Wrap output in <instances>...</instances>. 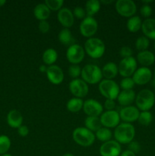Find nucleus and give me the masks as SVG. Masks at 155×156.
<instances>
[{
    "label": "nucleus",
    "mask_w": 155,
    "mask_h": 156,
    "mask_svg": "<svg viewBox=\"0 0 155 156\" xmlns=\"http://www.w3.org/2000/svg\"><path fill=\"white\" fill-rule=\"evenodd\" d=\"M135 136V129L132 123H119L114 130V138L121 144H129L133 141Z\"/></svg>",
    "instance_id": "1"
},
{
    "label": "nucleus",
    "mask_w": 155,
    "mask_h": 156,
    "mask_svg": "<svg viewBox=\"0 0 155 156\" xmlns=\"http://www.w3.org/2000/svg\"><path fill=\"white\" fill-rule=\"evenodd\" d=\"M84 51L92 59H99L103 56L106 47L101 39L97 37L88 38L84 43Z\"/></svg>",
    "instance_id": "2"
},
{
    "label": "nucleus",
    "mask_w": 155,
    "mask_h": 156,
    "mask_svg": "<svg viewBox=\"0 0 155 156\" xmlns=\"http://www.w3.org/2000/svg\"><path fill=\"white\" fill-rule=\"evenodd\" d=\"M72 138L78 145L83 147H89L95 141V134L86 127L79 126L75 128L72 133Z\"/></svg>",
    "instance_id": "3"
},
{
    "label": "nucleus",
    "mask_w": 155,
    "mask_h": 156,
    "mask_svg": "<svg viewBox=\"0 0 155 156\" xmlns=\"http://www.w3.org/2000/svg\"><path fill=\"white\" fill-rule=\"evenodd\" d=\"M136 108L141 111H148L155 103L154 93L150 89H142L135 97Z\"/></svg>",
    "instance_id": "4"
},
{
    "label": "nucleus",
    "mask_w": 155,
    "mask_h": 156,
    "mask_svg": "<svg viewBox=\"0 0 155 156\" xmlns=\"http://www.w3.org/2000/svg\"><path fill=\"white\" fill-rule=\"evenodd\" d=\"M81 79L87 84L100 83L103 78L102 70L98 66L94 64H87L81 69Z\"/></svg>",
    "instance_id": "5"
},
{
    "label": "nucleus",
    "mask_w": 155,
    "mask_h": 156,
    "mask_svg": "<svg viewBox=\"0 0 155 156\" xmlns=\"http://www.w3.org/2000/svg\"><path fill=\"white\" fill-rule=\"evenodd\" d=\"M98 89L100 94L106 99H117L120 92V87L115 81L110 79H102L99 83Z\"/></svg>",
    "instance_id": "6"
},
{
    "label": "nucleus",
    "mask_w": 155,
    "mask_h": 156,
    "mask_svg": "<svg viewBox=\"0 0 155 156\" xmlns=\"http://www.w3.org/2000/svg\"><path fill=\"white\" fill-rule=\"evenodd\" d=\"M97 29H98V23L94 17L91 16L85 17L79 26L81 34L88 39L93 37V36L97 33Z\"/></svg>",
    "instance_id": "7"
},
{
    "label": "nucleus",
    "mask_w": 155,
    "mask_h": 156,
    "mask_svg": "<svg viewBox=\"0 0 155 156\" xmlns=\"http://www.w3.org/2000/svg\"><path fill=\"white\" fill-rule=\"evenodd\" d=\"M138 62L133 56L122 59L118 66L119 74L123 78L131 77L137 69Z\"/></svg>",
    "instance_id": "8"
},
{
    "label": "nucleus",
    "mask_w": 155,
    "mask_h": 156,
    "mask_svg": "<svg viewBox=\"0 0 155 156\" xmlns=\"http://www.w3.org/2000/svg\"><path fill=\"white\" fill-rule=\"evenodd\" d=\"M115 10L119 15L126 18L134 16L137 12V6L132 0H118L115 5Z\"/></svg>",
    "instance_id": "9"
},
{
    "label": "nucleus",
    "mask_w": 155,
    "mask_h": 156,
    "mask_svg": "<svg viewBox=\"0 0 155 156\" xmlns=\"http://www.w3.org/2000/svg\"><path fill=\"white\" fill-rule=\"evenodd\" d=\"M84 56V49L80 44H73L67 49L66 58L68 62L73 65H78L83 61Z\"/></svg>",
    "instance_id": "10"
},
{
    "label": "nucleus",
    "mask_w": 155,
    "mask_h": 156,
    "mask_svg": "<svg viewBox=\"0 0 155 156\" xmlns=\"http://www.w3.org/2000/svg\"><path fill=\"white\" fill-rule=\"evenodd\" d=\"M68 89L71 94L74 96V98H81L87 96L89 91V86L88 84L81 79H72L69 82Z\"/></svg>",
    "instance_id": "11"
},
{
    "label": "nucleus",
    "mask_w": 155,
    "mask_h": 156,
    "mask_svg": "<svg viewBox=\"0 0 155 156\" xmlns=\"http://www.w3.org/2000/svg\"><path fill=\"white\" fill-rule=\"evenodd\" d=\"M100 120L101 122L102 126L109 129V128H115L120 122L119 114L118 111H106L103 112L100 116Z\"/></svg>",
    "instance_id": "12"
},
{
    "label": "nucleus",
    "mask_w": 155,
    "mask_h": 156,
    "mask_svg": "<svg viewBox=\"0 0 155 156\" xmlns=\"http://www.w3.org/2000/svg\"><path fill=\"white\" fill-rule=\"evenodd\" d=\"M99 152L101 156H119L122 153L121 145L115 140H109L100 146Z\"/></svg>",
    "instance_id": "13"
},
{
    "label": "nucleus",
    "mask_w": 155,
    "mask_h": 156,
    "mask_svg": "<svg viewBox=\"0 0 155 156\" xmlns=\"http://www.w3.org/2000/svg\"><path fill=\"white\" fill-rule=\"evenodd\" d=\"M88 117H100L103 113V107L94 99H88L84 101L83 109Z\"/></svg>",
    "instance_id": "14"
},
{
    "label": "nucleus",
    "mask_w": 155,
    "mask_h": 156,
    "mask_svg": "<svg viewBox=\"0 0 155 156\" xmlns=\"http://www.w3.org/2000/svg\"><path fill=\"white\" fill-rule=\"evenodd\" d=\"M119 114L120 120L124 121V123H132L138 120L140 111L136 107L130 105V106L123 107L120 110Z\"/></svg>",
    "instance_id": "15"
},
{
    "label": "nucleus",
    "mask_w": 155,
    "mask_h": 156,
    "mask_svg": "<svg viewBox=\"0 0 155 156\" xmlns=\"http://www.w3.org/2000/svg\"><path fill=\"white\" fill-rule=\"evenodd\" d=\"M152 78V72L148 67H140L137 69L136 71L132 76L135 84L138 85H143L148 83Z\"/></svg>",
    "instance_id": "16"
},
{
    "label": "nucleus",
    "mask_w": 155,
    "mask_h": 156,
    "mask_svg": "<svg viewBox=\"0 0 155 156\" xmlns=\"http://www.w3.org/2000/svg\"><path fill=\"white\" fill-rule=\"evenodd\" d=\"M46 74L48 80L53 85H59L64 80L63 71L61 67L55 64L48 66Z\"/></svg>",
    "instance_id": "17"
},
{
    "label": "nucleus",
    "mask_w": 155,
    "mask_h": 156,
    "mask_svg": "<svg viewBox=\"0 0 155 156\" xmlns=\"http://www.w3.org/2000/svg\"><path fill=\"white\" fill-rule=\"evenodd\" d=\"M57 19L64 28H69L72 27L74 22V17L73 12L68 8H62L57 13Z\"/></svg>",
    "instance_id": "18"
},
{
    "label": "nucleus",
    "mask_w": 155,
    "mask_h": 156,
    "mask_svg": "<svg viewBox=\"0 0 155 156\" xmlns=\"http://www.w3.org/2000/svg\"><path fill=\"white\" fill-rule=\"evenodd\" d=\"M136 94L134 90H122L119 92L117 101L120 105L123 107L130 106L135 101Z\"/></svg>",
    "instance_id": "19"
},
{
    "label": "nucleus",
    "mask_w": 155,
    "mask_h": 156,
    "mask_svg": "<svg viewBox=\"0 0 155 156\" xmlns=\"http://www.w3.org/2000/svg\"><path fill=\"white\" fill-rule=\"evenodd\" d=\"M23 120L24 118L22 114L18 110H12L9 111L7 115V123L12 128L18 129L21 125H23Z\"/></svg>",
    "instance_id": "20"
},
{
    "label": "nucleus",
    "mask_w": 155,
    "mask_h": 156,
    "mask_svg": "<svg viewBox=\"0 0 155 156\" xmlns=\"http://www.w3.org/2000/svg\"><path fill=\"white\" fill-rule=\"evenodd\" d=\"M141 30L146 37L155 40V19L147 18L142 22Z\"/></svg>",
    "instance_id": "21"
},
{
    "label": "nucleus",
    "mask_w": 155,
    "mask_h": 156,
    "mask_svg": "<svg viewBox=\"0 0 155 156\" xmlns=\"http://www.w3.org/2000/svg\"><path fill=\"white\" fill-rule=\"evenodd\" d=\"M136 60L143 66L147 67L153 64L155 61V56L151 51L147 50L144 51L138 52L137 54Z\"/></svg>",
    "instance_id": "22"
},
{
    "label": "nucleus",
    "mask_w": 155,
    "mask_h": 156,
    "mask_svg": "<svg viewBox=\"0 0 155 156\" xmlns=\"http://www.w3.org/2000/svg\"><path fill=\"white\" fill-rule=\"evenodd\" d=\"M51 11L46 5L45 3H39L36 5L33 9V15L35 18L40 21H46L50 17Z\"/></svg>",
    "instance_id": "23"
},
{
    "label": "nucleus",
    "mask_w": 155,
    "mask_h": 156,
    "mask_svg": "<svg viewBox=\"0 0 155 156\" xmlns=\"http://www.w3.org/2000/svg\"><path fill=\"white\" fill-rule=\"evenodd\" d=\"M101 70L103 77H104L105 79L112 80V79H114L119 73L118 66L112 62H109L105 64Z\"/></svg>",
    "instance_id": "24"
},
{
    "label": "nucleus",
    "mask_w": 155,
    "mask_h": 156,
    "mask_svg": "<svg viewBox=\"0 0 155 156\" xmlns=\"http://www.w3.org/2000/svg\"><path fill=\"white\" fill-rule=\"evenodd\" d=\"M58 59V53L53 48H48L43 52L42 56V59L45 65L52 66L54 65Z\"/></svg>",
    "instance_id": "25"
},
{
    "label": "nucleus",
    "mask_w": 155,
    "mask_h": 156,
    "mask_svg": "<svg viewBox=\"0 0 155 156\" xmlns=\"http://www.w3.org/2000/svg\"><path fill=\"white\" fill-rule=\"evenodd\" d=\"M58 39L61 44L65 46H71L74 42V38L69 28H62L58 34Z\"/></svg>",
    "instance_id": "26"
},
{
    "label": "nucleus",
    "mask_w": 155,
    "mask_h": 156,
    "mask_svg": "<svg viewBox=\"0 0 155 156\" xmlns=\"http://www.w3.org/2000/svg\"><path fill=\"white\" fill-rule=\"evenodd\" d=\"M101 3L98 0H88L85 4V12L87 16L94 17V15L97 13L100 10Z\"/></svg>",
    "instance_id": "27"
},
{
    "label": "nucleus",
    "mask_w": 155,
    "mask_h": 156,
    "mask_svg": "<svg viewBox=\"0 0 155 156\" xmlns=\"http://www.w3.org/2000/svg\"><path fill=\"white\" fill-rule=\"evenodd\" d=\"M141 25H142V21H141V18L137 15H134L129 18L126 23V27L128 30L132 33L138 32L140 29H141Z\"/></svg>",
    "instance_id": "28"
},
{
    "label": "nucleus",
    "mask_w": 155,
    "mask_h": 156,
    "mask_svg": "<svg viewBox=\"0 0 155 156\" xmlns=\"http://www.w3.org/2000/svg\"><path fill=\"white\" fill-rule=\"evenodd\" d=\"M85 127L91 132H97L102 127L100 117H87L84 120Z\"/></svg>",
    "instance_id": "29"
},
{
    "label": "nucleus",
    "mask_w": 155,
    "mask_h": 156,
    "mask_svg": "<svg viewBox=\"0 0 155 156\" xmlns=\"http://www.w3.org/2000/svg\"><path fill=\"white\" fill-rule=\"evenodd\" d=\"M84 101L78 98H73L68 101L66 104V108L68 111L71 113L79 112L81 110L83 109Z\"/></svg>",
    "instance_id": "30"
},
{
    "label": "nucleus",
    "mask_w": 155,
    "mask_h": 156,
    "mask_svg": "<svg viewBox=\"0 0 155 156\" xmlns=\"http://www.w3.org/2000/svg\"><path fill=\"white\" fill-rule=\"evenodd\" d=\"M112 136V134L110 129H108V128L103 127V126H102L100 129H99L95 133L96 138L99 141L102 142V143H106V142L111 140Z\"/></svg>",
    "instance_id": "31"
},
{
    "label": "nucleus",
    "mask_w": 155,
    "mask_h": 156,
    "mask_svg": "<svg viewBox=\"0 0 155 156\" xmlns=\"http://www.w3.org/2000/svg\"><path fill=\"white\" fill-rule=\"evenodd\" d=\"M153 120V115L150 111H141L138 117V121L143 126H148Z\"/></svg>",
    "instance_id": "32"
},
{
    "label": "nucleus",
    "mask_w": 155,
    "mask_h": 156,
    "mask_svg": "<svg viewBox=\"0 0 155 156\" xmlns=\"http://www.w3.org/2000/svg\"><path fill=\"white\" fill-rule=\"evenodd\" d=\"M150 45V41L145 36H141L137 38L135 41V48L139 52L147 50Z\"/></svg>",
    "instance_id": "33"
},
{
    "label": "nucleus",
    "mask_w": 155,
    "mask_h": 156,
    "mask_svg": "<svg viewBox=\"0 0 155 156\" xmlns=\"http://www.w3.org/2000/svg\"><path fill=\"white\" fill-rule=\"evenodd\" d=\"M11 145L12 143L9 136L5 135L0 136V155L7 153L10 149Z\"/></svg>",
    "instance_id": "34"
},
{
    "label": "nucleus",
    "mask_w": 155,
    "mask_h": 156,
    "mask_svg": "<svg viewBox=\"0 0 155 156\" xmlns=\"http://www.w3.org/2000/svg\"><path fill=\"white\" fill-rule=\"evenodd\" d=\"M44 3L50 11H59L64 4L63 0H45Z\"/></svg>",
    "instance_id": "35"
},
{
    "label": "nucleus",
    "mask_w": 155,
    "mask_h": 156,
    "mask_svg": "<svg viewBox=\"0 0 155 156\" xmlns=\"http://www.w3.org/2000/svg\"><path fill=\"white\" fill-rule=\"evenodd\" d=\"M135 85V84L132 78L126 77L122 79L121 82H120L119 87L122 90H132Z\"/></svg>",
    "instance_id": "36"
},
{
    "label": "nucleus",
    "mask_w": 155,
    "mask_h": 156,
    "mask_svg": "<svg viewBox=\"0 0 155 156\" xmlns=\"http://www.w3.org/2000/svg\"><path fill=\"white\" fill-rule=\"evenodd\" d=\"M68 73L70 77L72 78V79H78V77L81 74V68L78 65H73V64H71L68 67Z\"/></svg>",
    "instance_id": "37"
},
{
    "label": "nucleus",
    "mask_w": 155,
    "mask_h": 156,
    "mask_svg": "<svg viewBox=\"0 0 155 156\" xmlns=\"http://www.w3.org/2000/svg\"><path fill=\"white\" fill-rule=\"evenodd\" d=\"M73 15H74V17L78 18V19H82L86 17V12H85V9H83L81 6H76L75 8L73 10Z\"/></svg>",
    "instance_id": "38"
},
{
    "label": "nucleus",
    "mask_w": 155,
    "mask_h": 156,
    "mask_svg": "<svg viewBox=\"0 0 155 156\" xmlns=\"http://www.w3.org/2000/svg\"><path fill=\"white\" fill-rule=\"evenodd\" d=\"M140 13L144 18H146V19H147L151 15L152 8L150 7V5L143 4L141 9H140Z\"/></svg>",
    "instance_id": "39"
},
{
    "label": "nucleus",
    "mask_w": 155,
    "mask_h": 156,
    "mask_svg": "<svg viewBox=\"0 0 155 156\" xmlns=\"http://www.w3.org/2000/svg\"><path fill=\"white\" fill-rule=\"evenodd\" d=\"M132 53H133V51H132V48L128 46H124L119 50V55L121 57H122V59L131 57L132 56Z\"/></svg>",
    "instance_id": "40"
},
{
    "label": "nucleus",
    "mask_w": 155,
    "mask_h": 156,
    "mask_svg": "<svg viewBox=\"0 0 155 156\" xmlns=\"http://www.w3.org/2000/svg\"><path fill=\"white\" fill-rule=\"evenodd\" d=\"M128 145H129V146H128V150L134 152L135 155L139 153V152L141 151V146H140V144L138 142L134 141L133 140V141L129 143Z\"/></svg>",
    "instance_id": "41"
},
{
    "label": "nucleus",
    "mask_w": 155,
    "mask_h": 156,
    "mask_svg": "<svg viewBox=\"0 0 155 156\" xmlns=\"http://www.w3.org/2000/svg\"><path fill=\"white\" fill-rule=\"evenodd\" d=\"M38 28L39 30L43 34H46L48 33L49 30L50 29V23L47 21H41L39 22L38 24Z\"/></svg>",
    "instance_id": "42"
},
{
    "label": "nucleus",
    "mask_w": 155,
    "mask_h": 156,
    "mask_svg": "<svg viewBox=\"0 0 155 156\" xmlns=\"http://www.w3.org/2000/svg\"><path fill=\"white\" fill-rule=\"evenodd\" d=\"M104 108H106V111H113L114 108H115V100L106 99L104 102Z\"/></svg>",
    "instance_id": "43"
},
{
    "label": "nucleus",
    "mask_w": 155,
    "mask_h": 156,
    "mask_svg": "<svg viewBox=\"0 0 155 156\" xmlns=\"http://www.w3.org/2000/svg\"><path fill=\"white\" fill-rule=\"evenodd\" d=\"M18 133L20 136L25 137L29 134V128L26 125H21L18 128Z\"/></svg>",
    "instance_id": "44"
},
{
    "label": "nucleus",
    "mask_w": 155,
    "mask_h": 156,
    "mask_svg": "<svg viewBox=\"0 0 155 156\" xmlns=\"http://www.w3.org/2000/svg\"><path fill=\"white\" fill-rule=\"evenodd\" d=\"M119 156H136L134 152H131V151L129 150H125L123 151V152H122V153L120 154Z\"/></svg>",
    "instance_id": "45"
},
{
    "label": "nucleus",
    "mask_w": 155,
    "mask_h": 156,
    "mask_svg": "<svg viewBox=\"0 0 155 156\" xmlns=\"http://www.w3.org/2000/svg\"><path fill=\"white\" fill-rule=\"evenodd\" d=\"M47 68H48V67H47L46 65H41V66H40L39 70H40V72H41V73H46L47 71Z\"/></svg>",
    "instance_id": "46"
},
{
    "label": "nucleus",
    "mask_w": 155,
    "mask_h": 156,
    "mask_svg": "<svg viewBox=\"0 0 155 156\" xmlns=\"http://www.w3.org/2000/svg\"><path fill=\"white\" fill-rule=\"evenodd\" d=\"M5 3H6L5 0H0V7H2V6L4 5Z\"/></svg>",
    "instance_id": "47"
},
{
    "label": "nucleus",
    "mask_w": 155,
    "mask_h": 156,
    "mask_svg": "<svg viewBox=\"0 0 155 156\" xmlns=\"http://www.w3.org/2000/svg\"><path fill=\"white\" fill-rule=\"evenodd\" d=\"M111 2H112V1H104V0L100 1V3H104V4H109V3Z\"/></svg>",
    "instance_id": "48"
},
{
    "label": "nucleus",
    "mask_w": 155,
    "mask_h": 156,
    "mask_svg": "<svg viewBox=\"0 0 155 156\" xmlns=\"http://www.w3.org/2000/svg\"><path fill=\"white\" fill-rule=\"evenodd\" d=\"M62 156H74V155H73V154H71V153H69V152H68V153H65V154H64Z\"/></svg>",
    "instance_id": "49"
},
{
    "label": "nucleus",
    "mask_w": 155,
    "mask_h": 156,
    "mask_svg": "<svg viewBox=\"0 0 155 156\" xmlns=\"http://www.w3.org/2000/svg\"><path fill=\"white\" fill-rule=\"evenodd\" d=\"M1 156H12L11 154H9V153H5V154H3V155H2Z\"/></svg>",
    "instance_id": "50"
},
{
    "label": "nucleus",
    "mask_w": 155,
    "mask_h": 156,
    "mask_svg": "<svg viewBox=\"0 0 155 156\" xmlns=\"http://www.w3.org/2000/svg\"><path fill=\"white\" fill-rule=\"evenodd\" d=\"M154 78H155V69H154Z\"/></svg>",
    "instance_id": "51"
},
{
    "label": "nucleus",
    "mask_w": 155,
    "mask_h": 156,
    "mask_svg": "<svg viewBox=\"0 0 155 156\" xmlns=\"http://www.w3.org/2000/svg\"><path fill=\"white\" fill-rule=\"evenodd\" d=\"M154 50H155V43H154Z\"/></svg>",
    "instance_id": "52"
},
{
    "label": "nucleus",
    "mask_w": 155,
    "mask_h": 156,
    "mask_svg": "<svg viewBox=\"0 0 155 156\" xmlns=\"http://www.w3.org/2000/svg\"><path fill=\"white\" fill-rule=\"evenodd\" d=\"M154 95H155V90H154Z\"/></svg>",
    "instance_id": "53"
}]
</instances>
